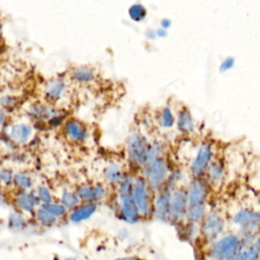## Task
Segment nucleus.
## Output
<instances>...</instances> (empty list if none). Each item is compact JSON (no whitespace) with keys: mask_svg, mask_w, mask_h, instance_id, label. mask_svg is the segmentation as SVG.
Wrapping results in <instances>:
<instances>
[{"mask_svg":"<svg viewBox=\"0 0 260 260\" xmlns=\"http://www.w3.org/2000/svg\"><path fill=\"white\" fill-rule=\"evenodd\" d=\"M133 178L129 174H124L118 184L119 208L122 218L130 223H135L139 219V212L132 196Z\"/></svg>","mask_w":260,"mask_h":260,"instance_id":"nucleus-1","label":"nucleus"},{"mask_svg":"<svg viewBox=\"0 0 260 260\" xmlns=\"http://www.w3.org/2000/svg\"><path fill=\"white\" fill-rule=\"evenodd\" d=\"M143 179L152 191L161 189L169 176L168 164L162 155L152 157L143 166Z\"/></svg>","mask_w":260,"mask_h":260,"instance_id":"nucleus-2","label":"nucleus"},{"mask_svg":"<svg viewBox=\"0 0 260 260\" xmlns=\"http://www.w3.org/2000/svg\"><path fill=\"white\" fill-rule=\"evenodd\" d=\"M127 156L129 161L138 168L143 166L148 160L149 154V142L139 132H133L127 139Z\"/></svg>","mask_w":260,"mask_h":260,"instance_id":"nucleus-3","label":"nucleus"},{"mask_svg":"<svg viewBox=\"0 0 260 260\" xmlns=\"http://www.w3.org/2000/svg\"><path fill=\"white\" fill-rule=\"evenodd\" d=\"M241 249L238 237L229 235L217 241L211 249V258L214 260H236Z\"/></svg>","mask_w":260,"mask_h":260,"instance_id":"nucleus-4","label":"nucleus"},{"mask_svg":"<svg viewBox=\"0 0 260 260\" xmlns=\"http://www.w3.org/2000/svg\"><path fill=\"white\" fill-rule=\"evenodd\" d=\"M150 189L148 188L143 177H137L133 179L132 196L139 212V215H148L151 210Z\"/></svg>","mask_w":260,"mask_h":260,"instance_id":"nucleus-5","label":"nucleus"},{"mask_svg":"<svg viewBox=\"0 0 260 260\" xmlns=\"http://www.w3.org/2000/svg\"><path fill=\"white\" fill-rule=\"evenodd\" d=\"M212 146L208 142H202L198 147L190 168V172L194 178H201L202 175L206 173V170L212 160Z\"/></svg>","mask_w":260,"mask_h":260,"instance_id":"nucleus-6","label":"nucleus"},{"mask_svg":"<svg viewBox=\"0 0 260 260\" xmlns=\"http://www.w3.org/2000/svg\"><path fill=\"white\" fill-rule=\"evenodd\" d=\"M187 210V192L184 188H175L171 192L169 219L174 221L182 220Z\"/></svg>","mask_w":260,"mask_h":260,"instance_id":"nucleus-7","label":"nucleus"},{"mask_svg":"<svg viewBox=\"0 0 260 260\" xmlns=\"http://www.w3.org/2000/svg\"><path fill=\"white\" fill-rule=\"evenodd\" d=\"M187 204H205L208 184L202 178H194L186 189Z\"/></svg>","mask_w":260,"mask_h":260,"instance_id":"nucleus-8","label":"nucleus"},{"mask_svg":"<svg viewBox=\"0 0 260 260\" xmlns=\"http://www.w3.org/2000/svg\"><path fill=\"white\" fill-rule=\"evenodd\" d=\"M78 198L86 203H96L106 197L107 190L102 184H81L76 188Z\"/></svg>","mask_w":260,"mask_h":260,"instance_id":"nucleus-9","label":"nucleus"},{"mask_svg":"<svg viewBox=\"0 0 260 260\" xmlns=\"http://www.w3.org/2000/svg\"><path fill=\"white\" fill-rule=\"evenodd\" d=\"M234 222L241 225L243 231L250 236L259 225V213L251 208H243L235 214Z\"/></svg>","mask_w":260,"mask_h":260,"instance_id":"nucleus-10","label":"nucleus"},{"mask_svg":"<svg viewBox=\"0 0 260 260\" xmlns=\"http://www.w3.org/2000/svg\"><path fill=\"white\" fill-rule=\"evenodd\" d=\"M157 195L155 197L154 202V215L156 218L160 220L169 219V210H170V200H171V192L172 189L167 187L166 185L157 191Z\"/></svg>","mask_w":260,"mask_h":260,"instance_id":"nucleus-11","label":"nucleus"},{"mask_svg":"<svg viewBox=\"0 0 260 260\" xmlns=\"http://www.w3.org/2000/svg\"><path fill=\"white\" fill-rule=\"evenodd\" d=\"M64 133L73 142H83L88 136V132L83 123L76 119H68L63 126Z\"/></svg>","mask_w":260,"mask_h":260,"instance_id":"nucleus-12","label":"nucleus"},{"mask_svg":"<svg viewBox=\"0 0 260 260\" xmlns=\"http://www.w3.org/2000/svg\"><path fill=\"white\" fill-rule=\"evenodd\" d=\"M224 228V221L222 217L216 212H210L203 217L202 232L209 239L215 238L219 235Z\"/></svg>","mask_w":260,"mask_h":260,"instance_id":"nucleus-13","label":"nucleus"},{"mask_svg":"<svg viewBox=\"0 0 260 260\" xmlns=\"http://www.w3.org/2000/svg\"><path fill=\"white\" fill-rule=\"evenodd\" d=\"M67 85L64 79L54 78L49 80L44 88L46 99L50 102H58L65 94Z\"/></svg>","mask_w":260,"mask_h":260,"instance_id":"nucleus-14","label":"nucleus"},{"mask_svg":"<svg viewBox=\"0 0 260 260\" xmlns=\"http://www.w3.org/2000/svg\"><path fill=\"white\" fill-rule=\"evenodd\" d=\"M175 123L177 124L178 130L181 133H184V134H190L195 129V124H194L193 117H192L190 111L186 107L182 108L178 112Z\"/></svg>","mask_w":260,"mask_h":260,"instance_id":"nucleus-15","label":"nucleus"},{"mask_svg":"<svg viewBox=\"0 0 260 260\" xmlns=\"http://www.w3.org/2000/svg\"><path fill=\"white\" fill-rule=\"evenodd\" d=\"M98 205L96 203H86L84 202L83 204H79L75 208L72 209L69 218L73 222H79L82 220H85L89 218L96 210Z\"/></svg>","mask_w":260,"mask_h":260,"instance_id":"nucleus-16","label":"nucleus"},{"mask_svg":"<svg viewBox=\"0 0 260 260\" xmlns=\"http://www.w3.org/2000/svg\"><path fill=\"white\" fill-rule=\"evenodd\" d=\"M58 114L57 109L50 104L38 103L31 106L30 115L38 120H50Z\"/></svg>","mask_w":260,"mask_h":260,"instance_id":"nucleus-17","label":"nucleus"},{"mask_svg":"<svg viewBox=\"0 0 260 260\" xmlns=\"http://www.w3.org/2000/svg\"><path fill=\"white\" fill-rule=\"evenodd\" d=\"M207 179L210 185L213 186H217L223 179V175H224V169H223V165L220 160L216 159V160H211V162L209 164L207 170Z\"/></svg>","mask_w":260,"mask_h":260,"instance_id":"nucleus-18","label":"nucleus"},{"mask_svg":"<svg viewBox=\"0 0 260 260\" xmlns=\"http://www.w3.org/2000/svg\"><path fill=\"white\" fill-rule=\"evenodd\" d=\"M71 78L78 83H88L94 79L95 73L89 66H77L71 70Z\"/></svg>","mask_w":260,"mask_h":260,"instance_id":"nucleus-19","label":"nucleus"},{"mask_svg":"<svg viewBox=\"0 0 260 260\" xmlns=\"http://www.w3.org/2000/svg\"><path fill=\"white\" fill-rule=\"evenodd\" d=\"M31 135V128L26 124H17L11 127L10 138L14 142L24 143Z\"/></svg>","mask_w":260,"mask_h":260,"instance_id":"nucleus-20","label":"nucleus"},{"mask_svg":"<svg viewBox=\"0 0 260 260\" xmlns=\"http://www.w3.org/2000/svg\"><path fill=\"white\" fill-rule=\"evenodd\" d=\"M104 176L106 180L111 184H119L122 180L124 173L122 168L117 162H110L107 165L104 171Z\"/></svg>","mask_w":260,"mask_h":260,"instance_id":"nucleus-21","label":"nucleus"},{"mask_svg":"<svg viewBox=\"0 0 260 260\" xmlns=\"http://www.w3.org/2000/svg\"><path fill=\"white\" fill-rule=\"evenodd\" d=\"M205 216V204H187L185 217L191 222L196 223Z\"/></svg>","mask_w":260,"mask_h":260,"instance_id":"nucleus-22","label":"nucleus"},{"mask_svg":"<svg viewBox=\"0 0 260 260\" xmlns=\"http://www.w3.org/2000/svg\"><path fill=\"white\" fill-rule=\"evenodd\" d=\"M17 205L24 211H31L36 204H38L39 199L34 193H20L16 198Z\"/></svg>","mask_w":260,"mask_h":260,"instance_id":"nucleus-23","label":"nucleus"},{"mask_svg":"<svg viewBox=\"0 0 260 260\" xmlns=\"http://www.w3.org/2000/svg\"><path fill=\"white\" fill-rule=\"evenodd\" d=\"M259 255V244L258 242L251 243L244 249H240L236 260H257Z\"/></svg>","mask_w":260,"mask_h":260,"instance_id":"nucleus-24","label":"nucleus"},{"mask_svg":"<svg viewBox=\"0 0 260 260\" xmlns=\"http://www.w3.org/2000/svg\"><path fill=\"white\" fill-rule=\"evenodd\" d=\"M61 204L65 208H75L80 204V199L78 198L77 194L70 190L63 191L61 195Z\"/></svg>","mask_w":260,"mask_h":260,"instance_id":"nucleus-25","label":"nucleus"},{"mask_svg":"<svg viewBox=\"0 0 260 260\" xmlns=\"http://www.w3.org/2000/svg\"><path fill=\"white\" fill-rule=\"evenodd\" d=\"M176 121L175 115L173 114V111L170 107H165L161 109L159 113L158 122L162 128H171L174 126Z\"/></svg>","mask_w":260,"mask_h":260,"instance_id":"nucleus-26","label":"nucleus"},{"mask_svg":"<svg viewBox=\"0 0 260 260\" xmlns=\"http://www.w3.org/2000/svg\"><path fill=\"white\" fill-rule=\"evenodd\" d=\"M128 14L134 21H141L145 18L147 10L141 3H134L129 7Z\"/></svg>","mask_w":260,"mask_h":260,"instance_id":"nucleus-27","label":"nucleus"},{"mask_svg":"<svg viewBox=\"0 0 260 260\" xmlns=\"http://www.w3.org/2000/svg\"><path fill=\"white\" fill-rule=\"evenodd\" d=\"M45 210H47L49 213L54 215L55 217L61 216L66 212V208L61 204V203H48V204H43L42 206Z\"/></svg>","mask_w":260,"mask_h":260,"instance_id":"nucleus-28","label":"nucleus"},{"mask_svg":"<svg viewBox=\"0 0 260 260\" xmlns=\"http://www.w3.org/2000/svg\"><path fill=\"white\" fill-rule=\"evenodd\" d=\"M13 180H14L15 184H16L19 188H21V189H23V190L29 189V188L31 187V185H32V181H31L30 177H28V176H27L26 174H24V173H17V174L14 176Z\"/></svg>","mask_w":260,"mask_h":260,"instance_id":"nucleus-29","label":"nucleus"},{"mask_svg":"<svg viewBox=\"0 0 260 260\" xmlns=\"http://www.w3.org/2000/svg\"><path fill=\"white\" fill-rule=\"evenodd\" d=\"M37 218L43 224H52L56 221V217L45 210L43 207L37 211Z\"/></svg>","mask_w":260,"mask_h":260,"instance_id":"nucleus-30","label":"nucleus"},{"mask_svg":"<svg viewBox=\"0 0 260 260\" xmlns=\"http://www.w3.org/2000/svg\"><path fill=\"white\" fill-rule=\"evenodd\" d=\"M37 197H38L39 200L44 202V204H48V203H51L53 201V197H52V194H51L50 190L45 186H40L38 188Z\"/></svg>","mask_w":260,"mask_h":260,"instance_id":"nucleus-31","label":"nucleus"},{"mask_svg":"<svg viewBox=\"0 0 260 260\" xmlns=\"http://www.w3.org/2000/svg\"><path fill=\"white\" fill-rule=\"evenodd\" d=\"M234 64H235V59L232 56L225 57L219 64V71H221V72L228 71L234 66Z\"/></svg>","mask_w":260,"mask_h":260,"instance_id":"nucleus-32","label":"nucleus"},{"mask_svg":"<svg viewBox=\"0 0 260 260\" xmlns=\"http://www.w3.org/2000/svg\"><path fill=\"white\" fill-rule=\"evenodd\" d=\"M24 220L23 218L19 215V214H11L10 216V224L13 226V228H20L22 224H23Z\"/></svg>","mask_w":260,"mask_h":260,"instance_id":"nucleus-33","label":"nucleus"},{"mask_svg":"<svg viewBox=\"0 0 260 260\" xmlns=\"http://www.w3.org/2000/svg\"><path fill=\"white\" fill-rule=\"evenodd\" d=\"M63 116H61V115H59V114H57L56 116H54L53 118H51L48 122H49V124H51V125H59V124H61V122H63Z\"/></svg>","mask_w":260,"mask_h":260,"instance_id":"nucleus-34","label":"nucleus"},{"mask_svg":"<svg viewBox=\"0 0 260 260\" xmlns=\"http://www.w3.org/2000/svg\"><path fill=\"white\" fill-rule=\"evenodd\" d=\"M0 178H1L2 181L6 182V183H10V182L13 180L11 174H10L9 172H7V171H2V172L0 173Z\"/></svg>","mask_w":260,"mask_h":260,"instance_id":"nucleus-35","label":"nucleus"},{"mask_svg":"<svg viewBox=\"0 0 260 260\" xmlns=\"http://www.w3.org/2000/svg\"><path fill=\"white\" fill-rule=\"evenodd\" d=\"M171 24H172V21L169 18H162L160 20V27L164 29H167L169 26H171Z\"/></svg>","mask_w":260,"mask_h":260,"instance_id":"nucleus-36","label":"nucleus"},{"mask_svg":"<svg viewBox=\"0 0 260 260\" xmlns=\"http://www.w3.org/2000/svg\"><path fill=\"white\" fill-rule=\"evenodd\" d=\"M155 35H156V37H165V36H167V29L159 27V28L155 29Z\"/></svg>","mask_w":260,"mask_h":260,"instance_id":"nucleus-37","label":"nucleus"},{"mask_svg":"<svg viewBox=\"0 0 260 260\" xmlns=\"http://www.w3.org/2000/svg\"><path fill=\"white\" fill-rule=\"evenodd\" d=\"M5 119V114L3 112V110L0 108V126L3 124V121Z\"/></svg>","mask_w":260,"mask_h":260,"instance_id":"nucleus-38","label":"nucleus"},{"mask_svg":"<svg viewBox=\"0 0 260 260\" xmlns=\"http://www.w3.org/2000/svg\"><path fill=\"white\" fill-rule=\"evenodd\" d=\"M116 260H138V259L135 257H123V258H118Z\"/></svg>","mask_w":260,"mask_h":260,"instance_id":"nucleus-39","label":"nucleus"},{"mask_svg":"<svg viewBox=\"0 0 260 260\" xmlns=\"http://www.w3.org/2000/svg\"><path fill=\"white\" fill-rule=\"evenodd\" d=\"M0 200H1V196H0Z\"/></svg>","mask_w":260,"mask_h":260,"instance_id":"nucleus-40","label":"nucleus"}]
</instances>
